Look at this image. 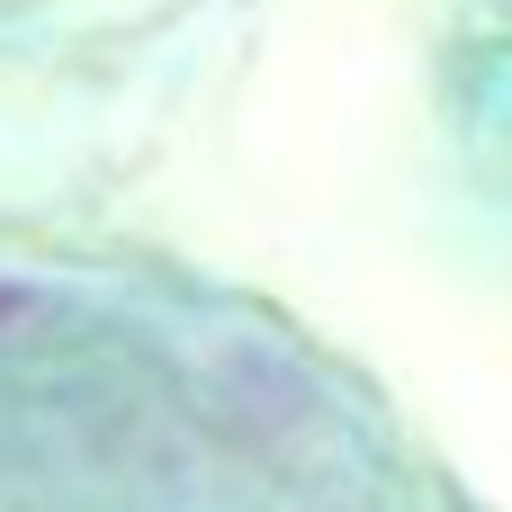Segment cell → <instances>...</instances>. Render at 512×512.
Listing matches in <instances>:
<instances>
[{"mask_svg":"<svg viewBox=\"0 0 512 512\" xmlns=\"http://www.w3.org/2000/svg\"><path fill=\"white\" fill-rule=\"evenodd\" d=\"M27 306H36V297H27V288H0V333H9V324H18V315H27Z\"/></svg>","mask_w":512,"mask_h":512,"instance_id":"obj_1","label":"cell"}]
</instances>
